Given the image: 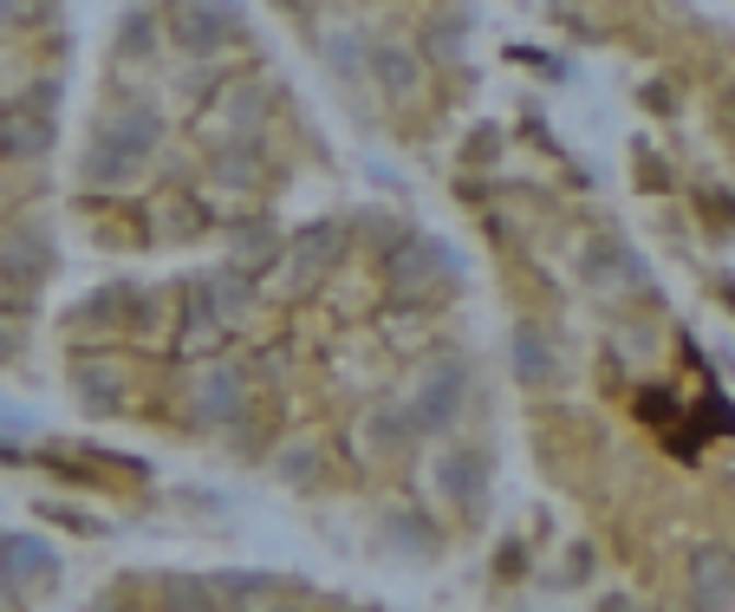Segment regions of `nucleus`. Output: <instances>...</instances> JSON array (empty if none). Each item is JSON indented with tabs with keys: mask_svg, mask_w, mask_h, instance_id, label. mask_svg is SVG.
<instances>
[{
	"mask_svg": "<svg viewBox=\"0 0 735 612\" xmlns=\"http://www.w3.org/2000/svg\"><path fill=\"white\" fill-rule=\"evenodd\" d=\"M202 300L215 307V313H229V320H242L247 307H254V287H247L235 267H222V274H209L202 280Z\"/></svg>",
	"mask_w": 735,
	"mask_h": 612,
	"instance_id": "nucleus-10",
	"label": "nucleus"
},
{
	"mask_svg": "<svg viewBox=\"0 0 735 612\" xmlns=\"http://www.w3.org/2000/svg\"><path fill=\"white\" fill-rule=\"evenodd\" d=\"M580 274H586V280H638V261H631L618 242H593L586 261H580Z\"/></svg>",
	"mask_w": 735,
	"mask_h": 612,
	"instance_id": "nucleus-12",
	"label": "nucleus"
},
{
	"mask_svg": "<svg viewBox=\"0 0 735 612\" xmlns=\"http://www.w3.org/2000/svg\"><path fill=\"white\" fill-rule=\"evenodd\" d=\"M79 391H85V404H98V411H118L124 404V384L112 378V371H98V366L79 371Z\"/></svg>",
	"mask_w": 735,
	"mask_h": 612,
	"instance_id": "nucleus-17",
	"label": "nucleus"
},
{
	"mask_svg": "<svg viewBox=\"0 0 735 612\" xmlns=\"http://www.w3.org/2000/svg\"><path fill=\"white\" fill-rule=\"evenodd\" d=\"M690 587H697V600H703V607H716L723 593H735V554L703 547V554L690 561Z\"/></svg>",
	"mask_w": 735,
	"mask_h": 612,
	"instance_id": "nucleus-8",
	"label": "nucleus"
},
{
	"mask_svg": "<svg viewBox=\"0 0 735 612\" xmlns=\"http://www.w3.org/2000/svg\"><path fill=\"white\" fill-rule=\"evenodd\" d=\"M163 600H170V612H202L209 607V587H202V580H170Z\"/></svg>",
	"mask_w": 735,
	"mask_h": 612,
	"instance_id": "nucleus-19",
	"label": "nucleus"
},
{
	"mask_svg": "<svg viewBox=\"0 0 735 612\" xmlns=\"http://www.w3.org/2000/svg\"><path fill=\"white\" fill-rule=\"evenodd\" d=\"M7 574H20V580H52V574H59V554H52L46 541H33V534H13V541H7Z\"/></svg>",
	"mask_w": 735,
	"mask_h": 612,
	"instance_id": "nucleus-9",
	"label": "nucleus"
},
{
	"mask_svg": "<svg viewBox=\"0 0 735 612\" xmlns=\"http://www.w3.org/2000/svg\"><path fill=\"white\" fill-rule=\"evenodd\" d=\"M280 470H287V476H293V483H300V476H306V470H313V450H306V443H293V450H287V457H280Z\"/></svg>",
	"mask_w": 735,
	"mask_h": 612,
	"instance_id": "nucleus-22",
	"label": "nucleus"
},
{
	"mask_svg": "<svg viewBox=\"0 0 735 612\" xmlns=\"http://www.w3.org/2000/svg\"><path fill=\"white\" fill-rule=\"evenodd\" d=\"M430 267H436V247H423V242H397L390 247V280H397V287L423 280Z\"/></svg>",
	"mask_w": 735,
	"mask_h": 612,
	"instance_id": "nucleus-14",
	"label": "nucleus"
},
{
	"mask_svg": "<svg viewBox=\"0 0 735 612\" xmlns=\"http://www.w3.org/2000/svg\"><path fill=\"white\" fill-rule=\"evenodd\" d=\"M436 483H443L450 501H476V489H482V463H476V457H450Z\"/></svg>",
	"mask_w": 735,
	"mask_h": 612,
	"instance_id": "nucleus-15",
	"label": "nucleus"
},
{
	"mask_svg": "<svg viewBox=\"0 0 735 612\" xmlns=\"http://www.w3.org/2000/svg\"><path fill=\"white\" fill-rule=\"evenodd\" d=\"M235 261H242V267H267V261H273V235H267V229H242V235H235Z\"/></svg>",
	"mask_w": 735,
	"mask_h": 612,
	"instance_id": "nucleus-18",
	"label": "nucleus"
},
{
	"mask_svg": "<svg viewBox=\"0 0 735 612\" xmlns=\"http://www.w3.org/2000/svg\"><path fill=\"white\" fill-rule=\"evenodd\" d=\"M0 593H7V541H0Z\"/></svg>",
	"mask_w": 735,
	"mask_h": 612,
	"instance_id": "nucleus-24",
	"label": "nucleus"
},
{
	"mask_svg": "<svg viewBox=\"0 0 735 612\" xmlns=\"http://www.w3.org/2000/svg\"><path fill=\"white\" fill-rule=\"evenodd\" d=\"M254 612H300V607H254Z\"/></svg>",
	"mask_w": 735,
	"mask_h": 612,
	"instance_id": "nucleus-25",
	"label": "nucleus"
},
{
	"mask_svg": "<svg viewBox=\"0 0 735 612\" xmlns=\"http://www.w3.org/2000/svg\"><path fill=\"white\" fill-rule=\"evenodd\" d=\"M417 437V424H410V411H377L371 417V430H365V443L377 450V457H390V450H404Z\"/></svg>",
	"mask_w": 735,
	"mask_h": 612,
	"instance_id": "nucleus-13",
	"label": "nucleus"
},
{
	"mask_svg": "<svg viewBox=\"0 0 735 612\" xmlns=\"http://www.w3.org/2000/svg\"><path fill=\"white\" fill-rule=\"evenodd\" d=\"M196 417L202 424H235L247 417V378L235 366H209L196 378Z\"/></svg>",
	"mask_w": 735,
	"mask_h": 612,
	"instance_id": "nucleus-4",
	"label": "nucleus"
},
{
	"mask_svg": "<svg viewBox=\"0 0 735 612\" xmlns=\"http://www.w3.org/2000/svg\"><path fill=\"white\" fill-rule=\"evenodd\" d=\"M553 371H560V359H553L547 333H540V326H521V333H514V378H521V384H553Z\"/></svg>",
	"mask_w": 735,
	"mask_h": 612,
	"instance_id": "nucleus-7",
	"label": "nucleus"
},
{
	"mask_svg": "<svg viewBox=\"0 0 735 612\" xmlns=\"http://www.w3.org/2000/svg\"><path fill=\"white\" fill-rule=\"evenodd\" d=\"M156 137H163V118H156L150 105L118 112V118L105 124V137H98V150H92V163H85V176H92V183H130L137 163L156 150Z\"/></svg>",
	"mask_w": 735,
	"mask_h": 612,
	"instance_id": "nucleus-1",
	"label": "nucleus"
},
{
	"mask_svg": "<svg viewBox=\"0 0 735 612\" xmlns=\"http://www.w3.org/2000/svg\"><path fill=\"white\" fill-rule=\"evenodd\" d=\"M463 397H469V366H463V359H443V366L423 371L417 404H410V424H417V430H450V424L463 417Z\"/></svg>",
	"mask_w": 735,
	"mask_h": 612,
	"instance_id": "nucleus-2",
	"label": "nucleus"
},
{
	"mask_svg": "<svg viewBox=\"0 0 735 612\" xmlns=\"http://www.w3.org/2000/svg\"><path fill=\"white\" fill-rule=\"evenodd\" d=\"M0 359H7V326H0Z\"/></svg>",
	"mask_w": 735,
	"mask_h": 612,
	"instance_id": "nucleus-26",
	"label": "nucleus"
},
{
	"mask_svg": "<svg viewBox=\"0 0 735 612\" xmlns=\"http://www.w3.org/2000/svg\"><path fill=\"white\" fill-rule=\"evenodd\" d=\"M280 7H300V0H280Z\"/></svg>",
	"mask_w": 735,
	"mask_h": 612,
	"instance_id": "nucleus-27",
	"label": "nucleus"
},
{
	"mask_svg": "<svg viewBox=\"0 0 735 612\" xmlns=\"http://www.w3.org/2000/svg\"><path fill=\"white\" fill-rule=\"evenodd\" d=\"M124 46H130V53H143V46H150V26H143V20H130V26H124Z\"/></svg>",
	"mask_w": 735,
	"mask_h": 612,
	"instance_id": "nucleus-23",
	"label": "nucleus"
},
{
	"mask_svg": "<svg viewBox=\"0 0 735 612\" xmlns=\"http://www.w3.org/2000/svg\"><path fill=\"white\" fill-rule=\"evenodd\" d=\"M339 254H346V229H339V222H313V229H300V235H293V287H300L306 274L332 267Z\"/></svg>",
	"mask_w": 735,
	"mask_h": 612,
	"instance_id": "nucleus-5",
	"label": "nucleus"
},
{
	"mask_svg": "<svg viewBox=\"0 0 735 612\" xmlns=\"http://www.w3.org/2000/svg\"><path fill=\"white\" fill-rule=\"evenodd\" d=\"M254 176H260V170L247 163V150H229V163H222V183H229V189H247Z\"/></svg>",
	"mask_w": 735,
	"mask_h": 612,
	"instance_id": "nucleus-20",
	"label": "nucleus"
},
{
	"mask_svg": "<svg viewBox=\"0 0 735 612\" xmlns=\"http://www.w3.org/2000/svg\"><path fill=\"white\" fill-rule=\"evenodd\" d=\"M46 143H52V124H46V112L20 105V112H7V118H0V150H7V157H39Z\"/></svg>",
	"mask_w": 735,
	"mask_h": 612,
	"instance_id": "nucleus-6",
	"label": "nucleus"
},
{
	"mask_svg": "<svg viewBox=\"0 0 735 612\" xmlns=\"http://www.w3.org/2000/svg\"><path fill=\"white\" fill-rule=\"evenodd\" d=\"M371 79H377L384 92L404 99V92L417 85V53H404V46H377V53H371Z\"/></svg>",
	"mask_w": 735,
	"mask_h": 612,
	"instance_id": "nucleus-11",
	"label": "nucleus"
},
{
	"mask_svg": "<svg viewBox=\"0 0 735 612\" xmlns=\"http://www.w3.org/2000/svg\"><path fill=\"white\" fill-rule=\"evenodd\" d=\"M235 124H260V92H254V85L235 92Z\"/></svg>",
	"mask_w": 735,
	"mask_h": 612,
	"instance_id": "nucleus-21",
	"label": "nucleus"
},
{
	"mask_svg": "<svg viewBox=\"0 0 735 612\" xmlns=\"http://www.w3.org/2000/svg\"><path fill=\"white\" fill-rule=\"evenodd\" d=\"M176 46L183 53H196V59H209V53H222L229 39H242V13L229 7V0H189V7H176Z\"/></svg>",
	"mask_w": 735,
	"mask_h": 612,
	"instance_id": "nucleus-3",
	"label": "nucleus"
},
{
	"mask_svg": "<svg viewBox=\"0 0 735 612\" xmlns=\"http://www.w3.org/2000/svg\"><path fill=\"white\" fill-rule=\"evenodd\" d=\"M0 267H7V274H20V280H39V267H46V242L13 235V242L0 247Z\"/></svg>",
	"mask_w": 735,
	"mask_h": 612,
	"instance_id": "nucleus-16",
	"label": "nucleus"
}]
</instances>
